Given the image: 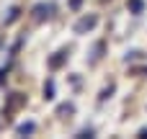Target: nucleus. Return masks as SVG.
Instances as JSON below:
<instances>
[{
	"label": "nucleus",
	"instance_id": "obj_4",
	"mask_svg": "<svg viewBox=\"0 0 147 139\" xmlns=\"http://www.w3.org/2000/svg\"><path fill=\"white\" fill-rule=\"evenodd\" d=\"M65 59H67V52L62 49V52H57L54 57H49V67H52V70H57V67H62V64H65Z\"/></svg>",
	"mask_w": 147,
	"mask_h": 139
},
{
	"label": "nucleus",
	"instance_id": "obj_2",
	"mask_svg": "<svg viewBox=\"0 0 147 139\" xmlns=\"http://www.w3.org/2000/svg\"><path fill=\"white\" fill-rule=\"evenodd\" d=\"M52 10H54L52 3H36V5H34V21H36V23L47 21V18L52 15Z\"/></svg>",
	"mask_w": 147,
	"mask_h": 139
},
{
	"label": "nucleus",
	"instance_id": "obj_15",
	"mask_svg": "<svg viewBox=\"0 0 147 139\" xmlns=\"http://www.w3.org/2000/svg\"><path fill=\"white\" fill-rule=\"evenodd\" d=\"M140 137H147V126H145V129H142V132H140Z\"/></svg>",
	"mask_w": 147,
	"mask_h": 139
},
{
	"label": "nucleus",
	"instance_id": "obj_10",
	"mask_svg": "<svg viewBox=\"0 0 147 139\" xmlns=\"http://www.w3.org/2000/svg\"><path fill=\"white\" fill-rule=\"evenodd\" d=\"M72 111H75V106H72V103H62V106L57 108V113H59V116H65V113H72Z\"/></svg>",
	"mask_w": 147,
	"mask_h": 139
},
{
	"label": "nucleus",
	"instance_id": "obj_12",
	"mask_svg": "<svg viewBox=\"0 0 147 139\" xmlns=\"http://www.w3.org/2000/svg\"><path fill=\"white\" fill-rule=\"evenodd\" d=\"M78 137H93V129H83V132H80Z\"/></svg>",
	"mask_w": 147,
	"mask_h": 139
},
{
	"label": "nucleus",
	"instance_id": "obj_5",
	"mask_svg": "<svg viewBox=\"0 0 147 139\" xmlns=\"http://www.w3.org/2000/svg\"><path fill=\"white\" fill-rule=\"evenodd\" d=\"M18 15H21V8H16V5H13V8H8V15H3V23L8 26V23H13Z\"/></svg>",
	"mask_w": 147,
	"mask_h": 139
},
{
	"label": "nucleus",
	"instance_id": "obj_13",
	"mask_svg": "<svg viewBox=\"0 0 147 139\" xmlns=\"http://www.w3.org/2000/svg\"><path fill=\"white\" fill-rule=\"evenodd\" d=\"M80 3H83V0H70V8H72V10H78V8H80Z\"/></svg>",
	"mask_w": 147,
	"mask_h": 139
},
{
	"label": "nucleus",
	"instance_id": "obj_7",
	"mask_svg": "<svg viewBox=\"0 0 147 139\" xmlns=\"http://www.w3.org/2000/svg\"><path fill=\"white\" fill-rule=\"evenodd\" d=\"M129 10H132L134 15H140V13L145 10V0H129Z\"/></svg>",
	"mask_w": 147,
	"mask_h": 139
},
{
	"label": "nucleus",
	"instance_id": "obj_8",
	"mask_svg": "<svg viewBox=\"0 0 147 139\" xmlns=\"http://www.w3.org/2000/svg\"><path fill=\"white\" fill-rule=\"evenodd\" d=\"M23 101H26V98H23L21 93H13V98H10V103H8V108H5V113H8L10 108H16V106H21Z\"/></svg>",
	"mask_w": 147,
	"mask_h": 139
},
{
	"label": "nucleus",
	"instance_id": "obj_3",
	"mask_svg": "<svg viewBox=\"0 0 147 139\" xmlns=\"http://www.w3.org/2000/svg\"><path fill=\"white\" fill-rule=\"evenodd\" d=\"M103 49H106V44H103V41H96V46H93V52H90V59H88V62H90V64H96V62L103 57Z\"/></svg>",
	"mask_w": 147,
	"mask_h": 139
},
{
	"label": "nucleus",
	"instance_id": "obj_11",
	"mask_svg": "<svg viewBox=\"0 0 147 139\" xmlns=\"http://www.w3.org/2000/svg\"><path fill=\"white\" fill-rule=\"evenodd\" d=\"M111 93H114V85H109L106 90H101V101H106V98H111Z\"/></svg>",
	"mask_w": 147,
	"mask_h": 139
},
{
	"label": "nucleus",
	"instance_id": "obj_1",
	"mask_svg": "<svg viewBox=\"0 0 147 139\" xmlns=\"http://www.w3.org/2000/svg\"><path fill=\"white\" fill-rule=\"evenodd\" d=\"M96 23H98V15L90 13V15H83V18L72 26V31H75V34H88L90 28H96Z\"/></svg>",
	"mask_w": 147,
	"mask_h": 139
},
{
	"label": "nucleus",
	"instance_id": "obj_9",
	"mask_svg": "<svg viewBox=\"0 0 147 139\" xmlns=\"http://www.w3.org/2000/svg\"><path fill=\"white\" fill-rule=\"evenodd\" d=\"M44 98H47V101H54V83H52V80L44 85Z\"/></svg>",
	"mask_w": 147,
	"mask_h": 139
},
{
	"label": "nucleus",
	"instance_id": "obj_14",
	"mask_svg": "<svg viewBox=\"0 0 147 139\" xmlns=\"http://www.w3.org/2000/svg\"><path fill=\"white\" fill-rule=\"evenodd\" d=\"M5 75H8V70H0V83L5 80Z\"/></svg>",
	"mask_w": 147,
	"mask_h": 139
},
{
	"label": "nucleus",
	"instance_id": "obj_6",
	"mask_svg": "<svg viewBox=\"0 0 147 139\" xmlns=\"http://www.w3.org/2000/svg\"><path fill=\"white\" fill-rule=\"evenodd\" d=\"M34 129H36V126H34V121H26V124H18V126H16V132H18L21 137H26V134H34Z\"/></svg>",
	"mask_w": 147,
	"mask_h": 139
}]
</instances>
